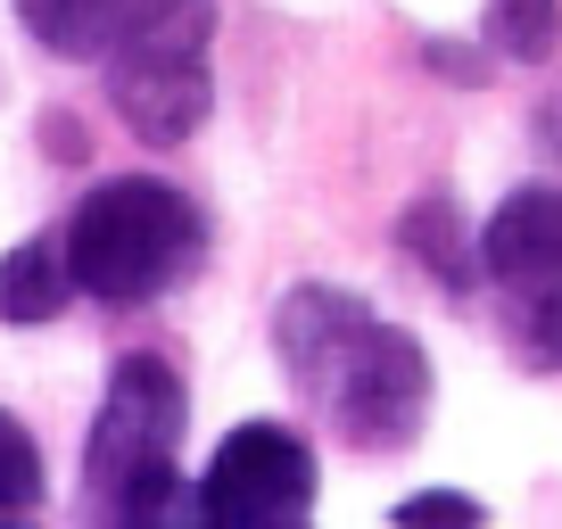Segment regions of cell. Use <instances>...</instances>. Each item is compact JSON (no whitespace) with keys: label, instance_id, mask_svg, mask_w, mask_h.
<instances>
[{"label":"cell","instance_id":"obj_1","mask_svg":"<svg viewBox=\"0 0 562 529\" xmlns=\"http://www.w3.org/2000/svg\"><path fill=\"white\" fill-rule=\"evenodd\" d=\"M273 356L306 406L331 423L339 447L356 455H397L422 439L430 414V356L405 323L372 315L356 290L299 282L273 315Z\"/></svg>","mask_w":562,"mask_h":529},{"label":"cell","instance_id":"obj_2","mask_svg":"<svg viewBox=\"0 0 562 529\" xmlns=\"http://www.w3.org/2000/svg\"><path fill=\"white\" fill-rule=\"evenodd\" d=\"M67 264L75 290L100 306H140L166 299L175 282H191L199 257H207V215H199L191 191L158 175H116L67 215Z\"/></svg>","mask_w":562,"mask_h":529},{"label":"cell","instance_id":"obj_3","mask_svg":"<svg viewBox=\"0 0 562 529\" xmlns=\"http://www.w3.org/2000/svg\"><path fill=\"white\" fill-rule=\"evenodd\" d=\"M182 430H191V397H182L175 364L158 356H124L108 372V397L91 414V439H83V505L100 521H175V455H182Z\"/></svg>","mask_w":562,"mask_h":529},{"label":"cell","instance_id":"obj_4","mask_svg":"<svg viewBox=\"0 0 562 529\" xmlns=\"http://www.w3.org/2000/svg\"><path fill=\"white\" fill-rule=\"evenodd\" d=\"M207 42H215V9L207 0H166L133 42L108 50V100H116V116H124L133 142L182 149L199 124H207V108H215Z\"/></svg>","mask_w":562,"mask_h":529},{"label":"cell","instance_id":"obj_5","mask_svg":"<svg viewBox=\"0 0 562 529\" xmlns=\"http://www.w3.org/2000/svg\"><path fill=\"white\" fill-rule=\"evenodd\" d=\"M480 273H488L505 331L529 364L562 372V191L521 182L480 224Z\"/></svg>","mask_w":562,"mask_h":529},{"label":"cell","instance_id":"obj_6","mask_svg":"<svg viewBox=\"0 0 562 529\" xmlns=\"http://www.w3.org/2000/svg\"><path fill=\"white\" fill-rule=\"evenodd\" d=\"M191 513L215 529H299L315 513V447L290 423H240L207 455Z\"/></svg>","mask_w":562,"mask_h":529},{"label":"cell","instance_id":"obj_7","mask_svg":"<svg viewBox=\"0 0 562 529\" xmlns=\"http://www.w3.org/2000/svg\"><path fill=\"white\" fill-rule=\"evenodd\" d=\"M166 0H18V25L50 58H108L116 42H133Z\"/></svg>","mask_w":562,"mask_h":529},{"label":"cell","instance_id":"obj_8","mask_svg":"<svg viewBox=\"0 0 562 529\" xmlns=\"http://www.w3.org/2000/svg\"><path fill=\"white\" fill-rule=\"evenodd\" d=\"M75 299H83V290H75L67 240H18L9 257H0V323H9V331H25V323H58Z\"/></svg>","mask_w":562,"mask_h":529},{"label":"cell","instance_id":"obj_9","mask_svg":"<svg viewBox=\"0 0 562 529\" xmlns=\"http://www.w3.org/2000/svg\"><path fill=\"white\" fill-rule=\"evenodd\" d=\"M397 240H405V257L430 264L447 290H472V282H480V232L463 224V207H456L447 191L414 199V207H405V224H397Z\"/></svg>","mask_w":562,"mask_h":529},{"label":"cell","instance_id":"obj_10","mask_svg":"<svg viewBox=\"0 0 562 529\" xmlns=\"http://www.w3.org/2000/svg\"><path fill=\"white\" fill-rule=\"evenodd\" d=\"M488 50L513 67H546L562 50V0H488Z\"/></svg>","mask_w":562,"mask_h":529},{"label":"cell","instance_id":"obj_11","mask_svg":"<svg viewBox=\"0 0 562 529\" xmlns=\"http://www.w3.org/2000/svg\"><path fill=\"white\" fill-rule=\"evenodd\" d=\"M34 505H42V447L18 414L0 406V521H18Z\"/></svg>","mask_w":562,"mask_h":529},{"label":"cell","instance_id":"obj_12","mask_svg":"<svg viewBox=\"0 0 562 529\" xmlns=\"http://www.w3.org/2000/svg\"><path fill=\"white\" fill-rule=\"evenodd\" d=\"M389 521H397V529H480V521H488V505H480V496H447V488H430V496H405Z\"/></svg>","mask_w":562,"mask_h":529},{"label":"cell","instance_id":"obj_13","mask_svg":"<svg viewBox=\"0 0 562 529\" xmlns=\"http://www.w3.org/2000/svg\"><path fill=\"white\" fill-rule=\"evenodd\" d=\"M422 67L439 83H480V50H463V42H422Z\"/></svg>","mask_w":562,"mask_h":529},{"label":"cell","instance_id":"obj_14","mask_svg":"<svg viewBox=\"0 0 562 529\" xmlns=\"http://www.w3.org/2000/svg\"><path fill=\"white\" fill-rule=\"evenodd\" d=\"M529 124H538V149L562 166V83H546V100H538V116H529Z\"/></svg>","mask_w":562,"mask_h":529}]
</instances>
